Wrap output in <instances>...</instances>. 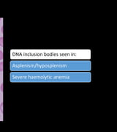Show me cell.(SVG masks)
Masks as SVG:
<instances>
[{
    "instance_id": "obj_3",
    "label": "cell",
    "mask_w": 117,
    "mask_h": 132,
    "mask_svg": "<svg viewBox=\"0 0 117 132\" xmlns=\"http://www.w3.org/2000/svg\"><path fill=\"white\" fill-rule=\"evenodd\" d=\"M0 46H3V38L2 37L0 38Z\"/></svg>"
},
{
    "instance_id": "obj_1",
    "label": "cell",
    "mask_w": 117,
    "mask_h": 132,
    "mask_svg": "<svg viewBox=\"0 0 117 132\" xmlns=\"http://www.w3.org/2000/svg\"><path fill=\"white\" fill-rule=\"evenodd\" d=\"M3 71V62H0V72Z\"/></svg>"
},
{
    "instance_id": "obj_2",
    "label": "cell",
    "mask_w": 117,
    "mask_h": 132,
    "mask_svg": "<svg viewBox=\"0 0 117 132\" xmlns=\"http://www.w3.org/2000/svg\"><path fill=\"white\" fill-rule=\"evenodd\" d=\"M3 60V52L0 50V60Z\"/></svg>"
},
{
    "instance_id": "obj_4",
    "label": "cell",
    "mask_w": 117,
    "mask_h": 132,
    "mask_svg": "<svg viewBox=\"0 0 117 132\" xmlns=\"http://www.w3.org/2000/svg\"><path fill=\"white\" fill-rule=\"evenodd\" d=\"M1 19H1V18H0V21H1Z\"/></svg>"
}]
</instances>
